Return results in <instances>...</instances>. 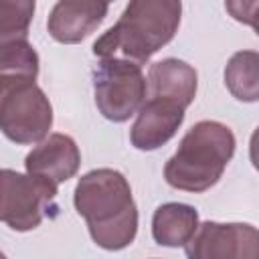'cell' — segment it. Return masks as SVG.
<instances>
[{"label":"cell","mask_w":259,"mask_h":259,"mask_svg":"<svg viewBox=\"0 0 259 259\" xmlns=\"http://www.w3.org/2000/svg\"><path fill=\"white\" fill-rule=\"evenodd\" d=\"M180 16L178 0H134L119 20L93 42V55L99 61L125 59L142 67L174 38Z\"/></svg>","instance_id":"7a4b0ae2"},{"label":"cell","mask_w":259,"mask_h":259,"mask_svg":"<svg viewBox=\"0 0 259 259\" xmlns=\"http://www.w3.org/2000/svg\"><path fill=\"white\" fill-rule=\"evenodd\" d=\"M81 166V152L75 140L67 134H49L24 158L26 174L45 178L59 186L77 174Z\"/></svg>","instance_id":"ba28073f"},{"label":"cell","mask_w":259,"mask_h":259,"mask_svg":"<svg viewBox=\"0 0 259 259\" xmlns=\"http://www.w3.org/2000/svg\"><path fill=\"white\" fill-rule=\"evenodd\" d=\"M184 111L180 105L162 101V99H146L138 109L136 121L130 130V142L136 150L152 152L170 142L178 127L184 121Z\"/></svg>","instance_id":"9c48e42d"},{"label":"cell","mask_w":259,"mask_h":259,"mask_svg":"<svg viewBox=\"0 0 259 259\" xmlns=\"http://www.w3.org/2000/svg\"><path fill=\"white\" fill-rule=\"evenodd\" d=\"M53 105L36 79L0 75V132L14 144L30 146L49 136Z\"/></svg>","instance_id":"277c9868"},{"label":"cell","mask_w":259,"mask_h":259,"mask_svg":"<svg viewBox=\"0 0 259 259\" xmlns=\"http://www.w3.org/2000/svg\"><path fill=\"white\" fill-rule=\"evenodd\" d=\"M196 227L198 210L184 202H164L152 217V237L162 247H184Z\"/></svg>","instance_id":"7c38bea8"},{"label":"cell","mask_w":259,"mask_h":259,"mask_svg":"<svg viewBox=\"0 0 259 259\" xmlns=\"http://www.w3.org/2000/svg\"><path fill=\"white\" fill-rule=\"evenodd\" d=\"M73 204L93 243L105 251L130 247L138 235V206L127 178L113 168L89 170L77 180Z\"/></svg>","instance_id":"6da1fadb"},{"label":"cell","mask_w":259,"mask_h":259,"mask_svg":"<svg viewBox=\"0 0 259 259\" xmlns=\"http://www.w3.org/2000/svg\"><path fill=\"white\" fill-rule=\"evenodd\" d=\"M148 85L140 65L125 59H101L93 69V95L99 113L113 121H127L146 101Z\"/></svg>","instance_id":"5b68a950"},{"label":"cell","mask_w":259,"mask_h":259,"mask_svg":"<svg viewBox=\"0 0 259 259\" xmlns=\"http://www.w3.org/2000/svg\"><path fill=\"white\" fill-rule=\"evenodd\" d=\"M55 196L57 186L53 182L0 168V223H6L12 231L26 233L36 229Z\"/></svg>","instance_id":"8992f818"},{"label":"cell","mask_w":259,"mask_h":259,"mask_svg":"<svg viewBox=\"0 0 259 259\" xmlns=\"http://www.w3.org/2000/svg\"><path fill=\"white\" fill-rule=\"evenodd\" d=\"M146 85H148V93H146L148 99L170 101L186 109L196 97L198 75L196 69L186 61L168 57L150 67Z\"/></svg>","instance_id":"30bf717a"},{"label":"cell","mask_w":259,"mask_h":259,"mask_svg":"<svg viewBox=\"0 0 259 259\" xmlns=\"http://www.w3.org/2000/svg\"><path fill=\"white\" fill-rule=\"evenodd\" d=\"M32 14V0H0V51L28 40Z\"/></svg>","instance_id":"5bb4252c"},{"label":"cell","mask_w":259,"mask_h":259,"mask_svg":"<svg viewBox=\"0 0 259 259\" xmlns=\"http://www.w3.org/2000/svg\"><path fill=\"white\" fill-rule=\"evenodd\" d=\"M107 10V2H57L47 18V30L61 45H77L103 22Z\"/></svg>","instance_id":"8fae6325"},{"label":"cell","mask_w":259,"mask_h":259,"mask_svg":"<svg viewBox=\"0 0 259 259\" xmlns=\"http://www.w3.org/2000/svg\"><path fill=\"white\" fill-rule=\"evenodd\" d=\"M235 134L229 125L202 119L194 123L164 166V178L172 188L204 192L214 186L235 154Z\"/></svg>","instance_id":"3957f363"},{"label":"cell","mask_w":259,"mask_h":259,"mask_svg":"<svg viewBox=\"0 0 259 259\" xmlns=\"http://www.w3.org/2000/svg\"><path fill=\"white\" fill-rule=\"evenodd\" d=\"M186 259H259V231L249 223H198Z\"/></svg>","instance_id":"52a82bcc"},{"label":"cell","mask_w":259,"mask_h":259,"mask_svg":"<svg viewBox=\"0 0 259 259\" xmlns=\"http://www.w3.org/2000/svg\"><path fill=\"white\" fill-rule=\"evenodd\" d=\"M225 85L239 101L255 103L259 99V55L257 51L235 53L225 67Z\"/></svg>","instance_id":"4fadbf2b"},{"label":"cell","mask_w":259,"mask_h":259,"mask_svg":"<svg viewBox=\"0 0 259 259\" xmlns=\"http://www.w3.org/2000/svg\"><path fill=\"white\" fill-rule=\"evenodd\" d=\"M0 259H6V255H4V253H2V251H0Z\"/></svg>","instance_id":"2e32d148"},{"label":"cell","mask_w":259,"mask_h":259,"mask_svg":"<svg viewBox=\"0 0 259 259\" xmlns=\"http://www.w3.org/2000/svg\"><path fill=\"white\" fill-rule=\"evenodd\" d=\"M0 75H18V77H38V55L34 47L18 42L0 51Z\"/></svg>","instance_id":"9a60e30c"}]
</instances>
